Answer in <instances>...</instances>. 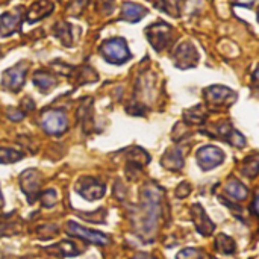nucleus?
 I'll return each instance as SVG.
<instances>
[{"mask_svg": "<svg viewBox=\"0 0 259 259\" xmlns=\"http://www.w3.org/2000/svg\"><path fill=\"white\" fill-rule=\"evenodd\" d=\"M197 161H199V165L208 171V170H212L215 168L217 165H220L223 161H225V153L219 149V147H214V146H206V147H202L197 153Z\"/></svg>", "mask_w": 259, "mask_h": 259, "instance_id": "obj_5", "label": "nucleus"}, {"mask_svg": "<svg viewBox=\"0 0 259 259\" xmlns=\"http://www.w3.org/2000/svg\"><path fill=\"white\" fill-rule=\"evenodd\" d=\"M226 193L235 200H244L247 197V188L238 181H231L226 185Z\"/></svg>", "mask_w": 259, "mask_h": 259, "instance_id": "obj_16", "label": "nucleus"}, {"mask_svg": "<svg viewBox=\"0 0 259 259\" xmlns=\"http://www.w3.org/2000/svg\"><path fill=\"white\" fill-rule=\"evenodd\" d=\"M252 209H253V212H255V214H258V215H259V194H258V196H256V199L253 200Z\"/></svg>", "mask_w": 259, "mask_h": 259, "instance_id": "obj_25", "label": "nucleus"}, {"mask_svg": "<svg viewBox=\"0 0 259 259\" xmlns=\"http://www.w3.org/2000/svg\"><path fill=\"white\" fill-rule=\"evenodd\" d=\"M170 32H171L170 26L159 23V24H153L147 29V36H149V41L152 42V46L156 50H161L162 47L167 46V42L170 39Z\"/></svg>", "mask_w": 259, "mask_h": 259, "instance_id": "obj_8", "label": "nucleus"}, {"mask_svg": "<svg viewBox=\"0 0 259 259\" xmlns=\"http://www.w3.org/2000/svg\"><path fill=\"white\" fill-rule=\"evenodd\" d=\"M178 259H202V253L196 249H185L178 255Z\"/></svg>", "mask_w": 259, "mask_h": 259, "instance_id": "obj_23", "label": "nucleus"}, {"mask_svg": "<svg viewBox=\"0 0 259 259\" xmlns=\"http://www.w3.org/2000/svg\"><path fill=\"white\" fill-rule=\"evenodd\" d=\"M171 2H179V0H171Z\"/></svg>", "mask_w": 259, "mask_h": 259, "instance_id": "obj_29", "label": "nucleus"}, {"mask_svg": "<svg viewBox=\"0 0 259 259\" xmlns=\"http://www.w3.org/2000/svg\"><path fill=\"white\" fill-rule=\"evenodd\" d=\"M255 76H256V77H259V70L256 71V73H255Z\"/></svg>", "mask_w": 259, "mask_h": 259, "instance_id": "obj_28", "label": "nucleus"}, {"mask_svg": "<svg viewBox=\"0 0 259 259\" xmlns=\"http://www.w3.org/2000/svg\"><path fill=\"white\" fill-rule=\"evenodd\" d=\"M76 191L87 200L93 202L97 199H102L105 194V185L100 184L99 181L93 179V178H85L80 179L79 184L76 185Z\"/></svg>", "mask_w": 259, "mask_h": 259, "instance_id": "obj_7", "label": "nucleus"}, {"mask_svg": "<svg viewBox=\"0 0 259 259\" xmlns=\"http://www.w3.org/2000/svg\"><path fill=\"white\" fill-rule=\"evenodd\" d=\"M134 259H152V258H149V256H137V258H134Z\"/></svg>", "mask_w": 259, "mask_h": 259, "instance_id": "obj_26", "label": "nucleus"}, {"mask_svg": "<svg viewBox=\"0 0 259 259\" xmlns=\"http://www.w3.org/2000/svg\"><path fill=\"white\" fill-rule=\"evenodd\" d=\"M193 217H194V222L197 225V229L202 235H209L212 231H214V223L208 219V215L205 214L203 208L199 206V205H194L193 208Z\"/></svg>", "mask_w": 259, "mask_h": 259, "instance_id": "obj_13", "label": "nucleus"}, {"mask_svg": "<svg viewBox=\"0 0 259 259\" xmlns=\"http://www.w3.org/2000/svg\"><path fill=\"white\" fill-rule=\"evenodd\" d=\"M41 126L49 135H61L68 129V117L59 109H50L42 112Z\"/></svg>", "mask_w": 259, "mask_h": 259, "instance_id": "obj_2", "label": "nucleus"}, {"mask_svg": "<svg viewBox=\"0 0 259 259\" xmlns=\"http://www.w3.org/2000/svg\"><path fill=\"white\" fill-rule=\"evenodd\" d=\"M20 182H21V188L29 200V203H33V200L38 197L39 194V187H41V175L30 168L27 171H24L20 178Z\"/></svg>", "mask_w": 259, "mask_h": 259, "instance_id": "obj_6", "label": "nucleus"}, {"mask_svg": "<svg viewBox=\"0 0 259 259\" xmlns=\"http://www.w3.org/2000/svg\"><path fill=\"white\" fill-rule=\"evenodd\" d=\"M50 250L52 252L58 250V255H61V256H76V255H79V250L70 241H61L59 244L50 247Z\"/></svg>", "mask_w": 259, "mask_h": 259, "instance_id": "obj_18", "label": "nucleus"}, {"mask_svg": "<svg viewBox=\"0 0 259 259\" xmlns=\"http://www.w3.org/2000/svg\"><path fill=\"white\" fill-rule=\"evenodd\" d=\"M33 83L39 88L41 93H49L56 87L58 80L53 74H50L47 71H36L33 76Z\"/></svg>", "mask_w": 259, "mask_h": 259, "instance_id": "obj_14", "label": "nucleus"}, {"mask_svg": "<svg viewBox=\"0 0 259 259\" xmlns=\"http://www.w3.org/2000/svg\"><path fill=\"white\" fill-rule=\"evenodd\" d=\"M147 14V9L138 3H131L126 2L121 6V20H126L129 23H137L140 21L144 15Z\"/></svg>", "mask_w": 259, "mask_h": 259, "instance_id": "obj_12", "label": "nucleus"}, {"mask_svg": "<svg viewBox=\"0 0 259 259\" xmlns=\"http://www.w3.org/2000/svg\"><path fill=\"white\" fill-rule=\"evenodd\" d=\"M67 232L73 237H77V238H82L88 243H93V244H99V246H106L109 244V237L102 234V232H97V231H90L77 223H73V222H68L67 223Z\"/></svg>", "mask_w": 259, "mask_h": 259, "instance_id": "obj_3", "label": "nucleus"}, {"mask_svg": "<svg viewBox=\"0 0 259 259\" xmlns=\"http://www.w3.org/2000/svg\"><path fill=\"white\" fill-rule=\"evenodd\" d=\"M26 71H27V65L24 62H20L17 65H14L12 68L6 70L3 73V77H2V85L5 88H8L9 91H20V88L23 87L24 83V79H26Z\"/></svg>", "mask_w": 259, "mask_h": 259, "instance_id": "obj_4", "label": "nucleus"}, {"mask_svg": "<svg viewBox=\"0 0 259 259\" xmlns=\"http://www.w3.org/2000/svg\"><path fill=\"white\" fill-rule=\"evenodd\" d=\"M52 11H53V3L50 0H38L30 6L26 17H27L29 23H33V21H38V20L47 17Z\"/></svg>", "mask_w": 259, "mask_h": 259, "instance_id": "obj_11", "label": "nucleus"}, {"mask_svg": "<svg viewBox=\"0 0 259 259\" xmlns=\"http://www.w3.org/2000/svg\"><path fill=\"white\" fill-rule=\"evenodd\" d=\"M23 158L21 152H17L11 147H0V162L2 164H11L17 162Z\"/></svg>", "mask_w": 259, "mask_h": 259, "instance_id": "obj_19", "label": "nucleus"}, {"mask_svg": "<svg viewBox=\"0 0 259 259\" xmlns=\"http://www.w3.org/2000/svg\"><path fill=\"white\" fill-rule=\"evenodd\" d=\"M56 36L61 39V42L67 47L71 46L73 35H71V26L68 23H58L56 26Z\"/></svg>", "mask_w": 259, "mask_h": 259, "instance_id": "obj_17", "label": "nucleus"}, {"mask_svg": "<svg viewBox=\"0 0 259 259\" xmlns=\"http://www.w3.org/2000/svg\"><path fill=\"white\" fill-rule=\"evenodd\" d=\"M58 200V196H56V191L55 190H47L46 193L41 194V202L46 208H52Z\"/></svg>", "mask_w": 259, "mask_h": 259, "instance_id": "obj_21", "label": "nucleus"}, {"mask_svg": "<svg viewBox=\"0 0 259 259\" xmlns=\"http://www.w3.org/2000/svg\"><path fill=\"white\" fill-rule=\"evenodd\" d=\"M205 96L208 99V102H211L212 105L219 106V105H225V103H229V100H234L235 94L226 88V87H211L205 91Z\"/></svg>", "mask_w": 259, "mask_h": 259, "instance_id": "obj_9", "label": "nucleus"}, {"mask_svg": "<svg viewBox=\"0 0 259 259\" xmlns=\"http://www.w3.org/2000/svg\"><path fill=\"white\" fill-rule=\"evenodd\" d=\"M23 117H24V112H21V111H18V109L8 111V118L12 120V121H20Z\"/></svg>", "mask_w": 259, "mask_h": 259, "instance_id": "obj_24", "label": "nucleus"}, {"mask_svg": "<svg viewBox=\"0 0 259 259\" xmlns=\"http://www.w3.org/2000/svg\"><path fill=\"white\" fill-rule=\"evenodd\" d=\"M243 173L249 178H253L259 173V161L258 159H249L246 167L243 168Z\"/></svg>", "mask_w": 259, "mask_h": 259, "instance_id": "obj_22", "label": "nucleus"}, {"mask_svg": "<svg viewBox=\"0 0 259 259\" xmlns=\"http://www.w3.org/2000/svg\"><path fill=\"white\" fill-rule=\"evenodd\" d=\"M162 165L170 170H179L184 165V158L181 153V149H171L165 153L162 159Z\"/></svg>", "mask_w": 259, "mask_h": 259, "instance_id": "obj_15", "label": "nucleus"}, {"mask_svg": "<svg viewBox=\"0 0 259 259\" xmlns=\"http://www.w3.org/2000/svg\"><path fill=\"white\" fill-rule=\"evenodd\" d=\"M100 53L103 58L111 64H124L131 58V52L127 49V44L123 38H112L106 39L100 46Z\"/></svg>", "mask_w": 259, "mask_h": 259, "instance_id": "obj_1", "label": "nucleus"}, {"mask_svg": "<svg viewBox=\"0 0 259 259\" xmlns=\"http://www.w3.org/2000/svg\"><path fill=\"white\" fill-rule=\"evenodd\" d=\"M2 203H3V200H2V193H0V206H2Z\"/></svg>", "mask_w": 259, "mask_h": 259, "instance_id": "obj_27", "label": "nucleus"}, {"mask_svg": "<svg viewBox=\"0 0 259 259\" xmlns=\"http://www.w3.org/2000/svg\"><path fill=\"white\" fill-rule=\"evenodd\" d=\"M215 247H217L220 252H223V253H234V250H235L234 241H232L229 237H226V235H220V237L217 238Z\"/></svg>", "mask_w": 259, "mask_h": 259, "instance_id": "obj_20", "label": "nucleus"}, {"mask_svg": "<svg viewBox=\"0 0 259 259\" xmlns=\"http://www.w3.org/2000/svg\"><path fill=\"white\" fill-rule=\"evenodd\" d=\"M21 21V14L20 12H5L0 15V35L2 36H9L12 35Z\"/></svg>", "mask_w": 259, "mask_h": 259, "instance_id": "obj_10", "label": "nucleus"}]
</instances>
